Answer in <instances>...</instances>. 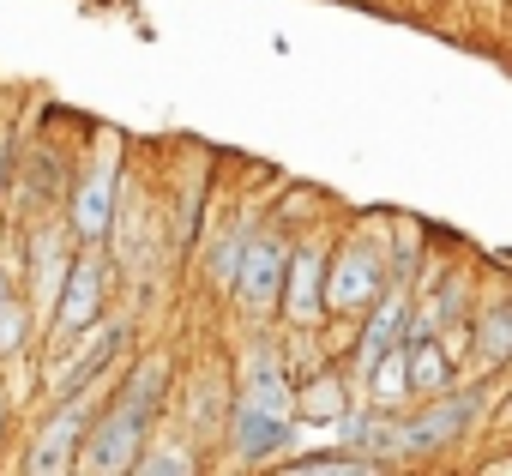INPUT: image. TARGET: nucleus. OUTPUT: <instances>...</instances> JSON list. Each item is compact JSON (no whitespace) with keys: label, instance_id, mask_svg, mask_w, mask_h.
Wrapping results in <instances>:
<instances>
[{"label":"nucleus","instance_id":"f257e3e1","mask_svg":"<svg viewBox=\"0 0 512 476\" xmlns=\"http://www.w3.org/2000/svg\"><path fill=\"white\" fill-rule=\"evenodd\" d=\"M163 392H169V356L151 350L97 410L85 446H79V470H97V476H121L139 464V452L151 446V422L163 416Z\"/></svg>","mask_w":512,"mask_h":476},{"label":"nucleus","instance_id":"f03ea898","mask_svg":"<svg viewBox=\"0 0 512 476\" xmlns=\"http://www.w3.org/2000/svg\"><path fill=\"white\" fill-rule=\"evenodd\" d=\"M482 410H488V374L470 380V386H452V392H440V398L404 404V458H434V452L458 446V440L476 428Z\"/></svg>","mask_w":512,"mask_h":476},{"label":"nucleus","instance_id":"7ed1b4c3","mask_svg":"<svg viewBox=\"0 0 512 476\" xmlns=\"http://www.w3.org/2000/svg\"><path fill=\"white\" fill-rule=\"evenodd\" d=\"M392 290V248L368 242V235H344L332 248V278H326V308L332 320H356Z\"/></svg>","mask_w":512,"mask_h":476},{"label":"nucleus","instance_id":"20e7f679","mask_svg":"<svg viewBox=\"0 0 512 476\" xmlns=\"http://www.w3.org/2000/svg\"><path fill=\"white\" fill-rule=\"evenodd\" d=\"M290 235L284 229H253V242H247V260H241V272H235V284H229V296H235V308H241V320H278L284 314V284H290Z\"/></svg>","mask_w":512,"mask_h":476},{"label":"nucleus","instance_id":"39448f33","mask_svg":"<svg viewBox=\"0 0 512 476\" xmlns=\"http://www.w3.org/2000/svg\"><path fill=\"white\" fill-rule=\"evenodd\" d=\"M109 392H115L109 380H91V386L55 398V416H49V428L31 440L25 470H37V476H61V470H73V464H79V446H85V434H91V422H97V410H103Z\"/></svg>","mask_w":512,"mask_h":476},{"label":"nucleus","instance_id":"423d86ee","mask_svg":"<svg viewBox=\"0 0 512 476\" xmlns=\"http://www.w3.org/2000/svg\"><path fill=\"white\" fill-rule=\"evenodd\" d=\"M115 211H121V157L103 151L85 175H73V193H67V229L79 248H103L109 229H115Z\"/></svg>","mask_w":512,"mask_h":476},{"label":"nucleus","instance_id":"0eeeda50","mask_svg":"<svg viewBox=\"0 0 512 476\" xmlns=\"http://www.w3.org/2000/svg\"><path fill=\"white\" fill-rule=\"evenodd\" d=\"M326 278H332V248L314 242V235H302V242L290 248L284 326H296V332H320V326L332 320V308H326Z\"/></svg>","mask_w":512,"mask_h":476},{"label":"nucleus","instance_id":"6e6552de","mask_svg":"<svg viewBox=\"0 0 512 476\" xmlns=\"http://www.w3.org/2000/svg\"><path fill=\"white\" fill-rule=\"evenodd\" d=\"M410 320H416V290L410 284H392L368 314H362V332H356V380H368V368L380 362V356H392V350H404L410 344Z\"/></svg>","mask_w":512,"mask_h":476},{"label":"nucleus","instance_id":"1a4fd4ad","mask_svg":"<svg viewBox=\"0 0 512 476\" xmlns=\"http://www.w3.org/2000/svg\"><path fill=\"white\" fill-rule=\"evenodd\" d=\"M296 422L302 416H272L260 404H229V452L241 464H272L284 452H296Z\"/></svg>","mask_w":512,"mask_h":476},{"label":"nucleus","instance_id":"9d476101","mask_svg":"<svg viewBox=\"0 0 512 476\" xmlns=\"http://www.w3.org/2000/svg\"><path fill=\"white\" fill-rule=\"evenodd\" d=\"M103 296H109V278H103V260L97 254H79L67 284H61V302H55V338H85L97 320H103Z\"/></svg>","mask_w":512,"mask_h":476},{"label":"nucleus","instance_id":"9b49d317","mask_svg":"<svg viewBox=\"0 0 512 476\" xmlns=\"http://www.w3.org/2000/svg\"><path fill=\"white\" fill-rule=\"evenodd\" d=\"M241 404H260L272 416H296V380L284 374V356L272 344H253L247 350V374H241Z\"/></svg>","mask_w":512,"mask_h":476},{"label":"nucleus","instance_id":"f8f14e48","mask_svg":"<svg viewBox=\"0 0 512 476\" xmlns=\"http://www.w3.org/2000/svg\"><path fill=\"white\" fill-rule=\"evenodd\" d=\"M410 392L416 398H440L458 386V368H452V344L434 332V338H410Z\"/></svg>","mask_w":512,"mask_h":476},{"label":"nucleus","instance_id":"ddd939ff","mask_svg":"<svg viewBox=\"0 0 512 476\" xmlns=\"http://www.w3.org/2000/svg\"><path fill=\"white\" fill-rule=\"evenodd\" d=\"M350 404H356V398H350L344 368H320V374L296 380V416H302V422H338Z\"/></svg>","mask_w":512,"mask_h":476},{"label":"nucleus","instance_id":"4468645a","mask_svg":"<svg viewBox=\"0 0 512 476\" xmlns=\"http://www.w3.org/2000/svg\"><path fill=\"white\" fill-rule=\"evenodd\" d=\"M290 476H380L392 470L386 458L374 452H356V446H338V452H308V458H284Z\"/></svg>","mask_w":512,"mask_h":476},{"label":"nucleus","instance_id":"2eb2a0df","mask_svg":"<svg viewBox=\"0 0 512 476\" xmlns=\"http://www.w3.org/2000/svg\"><path fill=\"white\" fill-rule=\"evenodd\" d=\"M253 211H241L235 223H229V235H217L211 242V254H205V278L217 284V290H229L235 284V272H241V260H247V242H253Z\"/></svg>","mask_w":512,"mask_h":476},{"label":"nucleus","instance_id":"dca6fc26","mask_svg":"<svg viewBox=\"0 0 512 476\" xmlns=\"http://www.w3.org/2000/svg\"><path fill=\"white\" fill-rule=\"evenodd\" d=\"M133 470H139V476H193V470H199V458H193L187 446H145Z\"/></svg>","mask_w":512,"mask_h":476},{"label":"nucleus","instance_id":"f3484780","mask_svg":"<svg viewBox=\"0 0 512 476\" xmlns=\"http://www.w3.org/2000/svg\"><path fill=\"white\" fill-rule=\"evenodd\" d=\"M31 332H37V326H31V308H25V302L13 296V302H7V314H0V362H13V356H25Z\"/></svg>","mask_w":512,"mask_h":476},{"label":"nucleus","instance_id":"a211bd4d","mask_svg":"<svg viewBox=\"0 0 512 476\" xmlns=\"http://www.w3.org/2000/svg\"><path fill=\"white\" fill-rule=\"evenodd\" d=\"M7 175H13V133L0 127V187H7Z\"/></svg>","mask_w":512,"mask_h":476},{"label":"nucleus","instance_id":"6ab92c4d","mask_svg":"<svg viewBox=\"0 0 512 476\" xmlns=\"http://www.w3.org/2000/svg\"><path fill=\"white\" fill-rule=\"evenodd\" d=\"M7 302H13V284H7V272H0V314H7Z\"/></svg>","mask_w":512,"mask_h":476},{"label":"nucleus","instance_id":"aec40b11","mask_svg":"<svg viewBox=\"0 0 512 476\" xmlns=\"http://www.w3.org/2000/svg\"><path fill=\"white\" fill-rule=\"evenodd\" d=\"M0 440H7V392H0Z\"/></svg>","mask_w":512,"mask_h":476},{"label":"nucleus","instance_id":"412c9836","mask_svg":"<svg viewBox=\"0 0 512 476\" xmlns=\"http://www.w3.org/2000/svg\"><path fill=\"white\" fill-rule=\"evenodd\" d=\"M500 422H506V428H512V392H506V404H500Z\"/></svg>","mask_w":512,"mask_h":476},{"label":"nucleus","instance_id":"4be33fe9","mask_svg":"<svg viewBox=\"0 0 512 476\" xmlns=\"http://www.w3.org/2000/svg\"><path fill=\"white\" fill-rule=\"evenodd\" d=\"M494 470H512V458H494Z\"/></svg>","mask_w":512,"mask_h":476}]
</instances>
